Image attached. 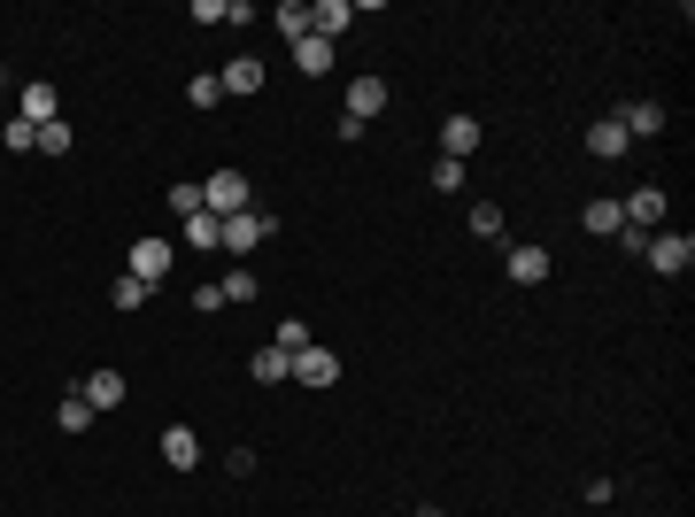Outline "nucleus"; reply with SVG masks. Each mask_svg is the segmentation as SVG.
Returning <instances> with one entry per match:
<instances>
[{"instance_id": "5", "label": "nucleus", "mask_w": 695, "mask_h": 517, "mask_svg": "<svg viewBox=\"0 0 695 517\" xmlns=\"http://www.w3.org/2000/svg\"><path fill=\"white\" fill-rule=\"evenodd\" d=\"M286 379H294V386H332V379H340V356L309 340V348L294 356V371H286Z\"/></svg>"}, {"instance_id": "4", "label": "nucleus", "mask_w": 695, "mask_h": 517, "mask_svg": "<svg viewBox=\"0 0 695 517\" xmlns=\"http://www.w3.org/2000/svg\"><path fill=\"white\" fill-rule=\"evenodd\" d=\"M649 263H657L664 279H680V271L695 263V239H687V232H649Z\"/></svg>"}, {"instance_id": "14", "label": "nucleus", "mask_w": 695, "mask_h": 517, "mask_svg": "<svg viewBox=\"0 0 695 517\" xmlns=\"http://www.w3.org/2000/svg\"><path fill=\"white\" fill-rule=\"evenodd\" d=\"M348 16H356V9H348V0H317V9H309V32H317V39L332 47V39L348 32Z\"/></svg>"}, {"instance_id": "27", "label": "nucleus", "mask_w": 695, "mask_h": 517, "mask_svg": "<svg viewBox=\"0 0 695 517\" xmlns=\"http://www.w3.org/2000/svg\"><path fill=\"white\" fill-rule=\"evenodd\" d=\"M279 32H286V39H309V9H302V0H286V9H279Z\"/></svg>"}, {"instance_id": "28", "label": "nucleus", "mask_w": 695, "mask_h": 517, "mask_svg": "<svg viewBox=\"0 0 695 517\" xmlns=\"http://www.w3.org/2000/svg\"><path fill=\"white\" fill-rule=\"evenodd\" d=\"M109 301H117V309H139V301H147V286H139V279H132V271H124V279H117V286H109Z\"/></svg>"}, {"instance_id": "10", "label": "nucleus", "mask_w": 695, "mask_h": 517, "mask_svg": "<svg viewBox=\"0 0 695 517\" xmlns=\"http://www.w3.org/2000/svg\"><path fill=\"white\" fill-rule=\"evenodd\" d=\"M217 85H224V94H240V101H247V94H264V62L240 54V62H224V70H217Z\"/></svg>"}, {"instance_id": "6", "label": "nucleus", "mask_w": 695, "mask_h": 517, "mask_svg": "<svg viewBox=\"0 0 695 517\" xmlns=\"http://www.w3.org/2000/svg\"><path fill=\"white\" fill-rule=\"evenodd\" d=\"M587 155H602V162H619V155H634L626 124H619V116H595V124H587Z\"/></svg>"}, {"instance_id": "9", "label": "nucleus", "mask_w": 695, "mask_h": 517, "mask_svg": "<svg viewBox=\"0 0 695 517\" xmlns=\"http://www.w3.org/2000/svg\"><path fill=\"white\" fill-rule=\"evenodd\" d=\"M549 271H557V263H549V247H534V239H526V247H510V279H517V286H541Z\"/></svg>"}, {"instance_id": "3", "label": "nucleus", "mask_w": 695, "mask_h": 517, "mask_svg": "<svg viewBox=\"0 0 695 517\" xmlns=\"http://www.w3.org/2000/svg\"><path fill=\"white\" fill-rule=\"evenodd\" d=\"M202 209H209V217H240V209H247V179H240V170L202 179Z\"/></svg>"}, {"instance_id": "16", "label": "nucleus", "mask_w": 695, "mask_h": 517, "mask_svg": "<svg viewBox=\"0 0 695 517\" xmlns=\"http://www.w3.org/2000/svg\"><path fill=\"white\" fill-rule=\"evenodd\" d=\"M186 247H194V255H217V247H224V217H209V209L186 217Z\"/></svg>"}, {"instance_id": "22", "label": "nucleus", "mask_w": 695, "mask_h": 517, "mask_svg": "<svg viewBox=\"0 0 695 517\" xmlns=\"http://www.w3.org/2000/svg\"><path fill=\"white\" fill-rule=\"evenodd\" d=\"M0 147H9V155H39V124L9 116V124H0Z\"/></svg>"}, {"instance_id": "24", "label": "nucleus", "mask_w": 695, "mask_h": 517, "mask_svg": "<svg viewBox=\"0 0 695 517\" xmlns=\"http://www.w3.org/2000/svg\"><path fill=\"white\" fill-rule=\"evenodd\" d=\"M170 209H179V217H202V179H179V186H170Z\"/></svg>"}, {"instance_id": "23", "label": "nucleus", "mask_w": 695, "mask_h": 517, "mask_svg": "<svg viewBox=\"0 0 695 517\" xmlns=\"http://www.w3.org/2000/svg\"><path fill=\"white\" fill-rule=\"evenodd\" d=\"M271 348H286V356H302V348H309V324H302V317H286V324L271 332Z\"/></svg>"}, {"instance_id": "21", "label": "nucleus", "mask_w": 695, "mask_h": 517, "mask_svg": "<svg viewBox=\"0 0 695 517\" xmlns=\"http://www.w3.org/2000/svg\"><path fill=\"white\" fill-rule=\"evenodd\" d=\"M247 371L264 379V386H279V379L294 371V356H286V348H255V364H247Z\"/></svg>"}, {"instance_id": "1", "label": "nucleus", "mask_w": 695, "mask_h": 517, "mask_svg": "<svg viewBox=\"0 0 695 517\" xmlns=\"http://www.w3.org/2000/svg\"><path fill=\"white\" fill-rule=\"evenodd\" d=\"M170 263H179V247H170V239H132V279H139L147 294L170 279Z\"/></svg>"}, {"instance_id": "18", "label": "nucleus", "mask_w": 695, "mask_h": 517, "mask_svg": "<svg viewBox=\"0 0 695 517\" xmlns=\"http://www.w3.org/2000/svg\"><path fill=\"white\" fill-rule=\"evenodd\" d=\"M24 124H62V101H54V85H24Z\"/></svg>"}, {"instance_id": "7", "label": "nucleus", "mask_w": 695, "mask_h": 517, "mask_svg": "<svg viewBox=\"0 0 695 517\" xmlns=\"http://www.w3.org/2000/svg\"><path fill=\"white\" fill-rule=\"evenodd\" d=\"M162 464H170V471H194V464H202L194 424H162Z\"/></svg>"}, {"instance_id": "15", "label": "nucleus", "mask_w": 695, "mask_h": 517, "mask_svg": "<svg viewBox=\"0 0 695 517\" xmlns=\"http://www.w3.org/2000/svg\"><path fill=\"white\" fill-rule=\"evenodd\" d=\"M619 124H626V139H657V132H664V101H634Z\"/></svg>"}, {"instance_id": "30", "label": "nucleus", "mask_w": 695, "mask_h": 517, "mask_svg": "<svg viewBox=\"0 0 695 517\" xmlns=\"http://www.w3.org/2000/svg\"><path fill=\"white\" fill-rule=\"evenodd\" d=\"M39 155H70V124H39Z\"/></svg>"}, {"instance_id": "29", "label": "nucleus", "mask_w": 695, "mask_h": 517, "mask_svg": "<svg viewBox=\"0 0 695 517\" xmlns=\"http://www.w3.org/2000/svg\"><path fill=\"white\" fill-rule=\"evenodd\" d=\"M464 186V162H432V194H456Z\"/></svg>"}, {"instance_id": "8", "label": "nucleus", "mask_w": 695, "mask_h": 517, "mask_svg": "<svg viewBox=\"0 0 695 517\" xmlns=\"http://www.w3.org/2000/svg\"><path fill=\"white\" fill-rule=\"evenodd\" d=\"M77 394H85V409H94V417H101V409H124V371H94Z\"/></svg>"}, {"instance_id": "19", "label": "nucleus", "mask_w": 695, "mask_h": 517, "mask_svg": "<svg viewBox=\"0 0 695 517\" xmlns=\"http://www.w3.org/2000/svg\"><path fill=\"white\" fill-rule=\"evenodd\" d=\"M294 70H302V77H325V70H332V47H325L317 32H309V39H294Z\"/></svg>"}, {"instance_id": "26", "label": "nucleus", "mask_w": 695, "mask_h": 517, "mask_svg": "<svg viewBox=\"0 0 695 517\" xmlns=\"http://www.w3.org/2000/svg\"><path fill=\"white\" fill-rule=\"evenodd\" d=\"M186 101H194V109H217L224 85H217V77H186Z\"/></svg>"}, {"instance_id": "31", "label": "nucleus", "mask_w": 695, "mask_h": 517, "mask_svg": "<svg viewBox=\"0 0 695 517\" xmlns=\"http://www.w3.org/2000/svg\"><path fill=\"white\" fill-rule=\"evenodd\" d=\"M472 232H479V239H495V232H502V209H495V201H479V209H472Z\"/></svg>"}, {"instance_id": "12", "label": "nucleus", "mask_w": 695, "mask_h": 517, "mask_svg": "<svg viewBox=\"0 0 695 517\" xmlns=\"http://www.w3.org/2000/svg\"><path fill=\"white\" fill-rule=\"evenodd\" d=\"M387 109V85L379 77H356V85H348V116H356V124H371Z\"/></svg>"}, {"instance_id": "17", "label": "nucleus", "mask_w": 695, "mask_h": 517, "mask_svg": "<svg viewBox=\"0 0 695 517\" xmlns=\"http://www.w3.org/2000/svg\"><path fill=\"white\" fill-rule=\"evenodd\" d=\"M580 224H587L595 239H619V224H626V209H619V201H587V209H580Z\"/></svg>"}, {"instance_id": "2", "label": "nucleus", "mask_w": 695, "mask_h": 517, "mask_svg": "<svg viewBox=\"0 0 695 517\" xmlns=\"http://www.w3.org/2000/svg\"><path fill=\"white\" fill-rule=\"evenodd\" d=\"M264 239H279V217H264V209H240V217H224V247H232V255L264 247Z\"/></svg>"}, {"instance_id": "11", "label": "nucleus", "mask_w": 695, "mask_h": 517, "mask_svg": "<svg viewBox=\"0 0 695 517\" xmlns=\"http://www.w3.org/2000/svg\"><path fill=\"white\" fill-rule=\"evenodd\" d=\"M472 147H479V116H449L441 124V162H464Z\"/></svg>"}, {"instance_id": "25", "label": "nucleus", "mask_w": 695, "mask_h": 517, "mask_svg": "<svg viewBox=\"0 0 695 517\" xmlns=\"http://www.w3.org/2000/svg\"><path fill=\"white\" fill-rule=\"evenodd\" d=\"M217 294H224V301H255V271H224Z\"/></svg>"}, {"instance_id": "20", "label": "nucleus", "mask_w": 695, "mask_h": 517, "mask_svg": "<svg viewBox=\"0 0 695 517\" xmlns=\"http://www.w3.org/2000/svg\"><path fill=\"white\" fill-rule=\"evenodd\" d=\"M54 424H62V433H85V424H94V409H85V394H77V386H62V409H54Z\"/></svg>"}, {"instance_id": "13", "label": "nucleus", "mask_w": 695, "mask_h": 517, "mask_svg": "<svg viewBox=\"0 0 695 517\" xmlns=\"http://www.w3.org/2000/svg\"><path fill=\"white\" fill-rule=\"evenodd\" d=\"M619 209H626V224H634V232H657V224H664V194H657V186H642V194H634V201H619Z\"/></svg>"}]
</instances>
